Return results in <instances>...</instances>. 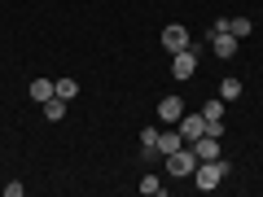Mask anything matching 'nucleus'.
<instances>
[{
  "label": "nucleus",
  "instance_id": "nucleus-1",
  "mask_svg": "<svg viewBox=\"0 0 263 197\" xmlns=\"http://www.w3.org/2000/svg\"><path fill=\"white\" fill-rule=\"evenodd\" d=\"M224 180H228V162H224V158H215V162H197V167H193V184L202 188V193L219 188Z\"/></svg>",
  "mask_w": 263,
  "mask_h": 197
},
{
  "label": "nucleus",
  "instance_id": "nucleus-16",
  "mask_svg": "<svg viewBox=\"0 0 263 197\" xmlns=\"http://www.w3.org/2000/svg\"><path fill=\"white\" fill-rule=\"evenodd\" d=\"M202 114H206V119H224V101H206Z\"/></svg>",
  "mask_w": 263,
  "mask_h": 197
},
{
  "label": "nucleus",
  "instance_id": "nucleus-12",
  "mask_svg": "<svg viewBox=\"0 0 263 197\" xmlns=\"http://www.w3.org/2000/svg\"><path fill=\"white\" fill-rule=\"evenodd\" d=\"M241 96V79H224L219 84V101H237Z\"/></svg>",
  "mask_w": 263,
  "mask_h": 197
},
{
  "label": "nucleus",
  "instance_id": "nucleus-2",
  "mask_svg": "<svg viewBox=\"0 0 263 197\" xmlns=\"http://www.w3.org/2000/svg\"><path fill=\"white\" fill-rule=\"evenodd\" d=\"M193 167H197V153L184 149V145L167 153V171H171V175H193Z\"/></svg>",
  "mask_w": 263,
  "mask_h": 197
},
{
  "label": "nucleus",
  "instance_id": "nucleus-3",
  "mask_svg": "<svg viewBox=\"0 0 263 197\" xmlns=\"http://www.w3.org/2000/svg\"><path fill=\"white\" fill-rule=\"evenodd\" d=\"M176 127H180V136H184V145H193L197 136H206V114H184Z\"/></svg>",
  "mask_w": 263,
  "mask_h": 197
},
{
  "label": "nucleus",
  "instance_id": "nucleus-13",
  "mask_svg": "<svg viewBox=\"0 0 263 197\" xmlns=\"http://www.w3.org/2000/svg\"><path fill=\"white\" fill-rule=\"evenodd\" d=\"M31 96H35V101L44 105L48 96H53V79H35V84H31Z\"/></svg>",
  "mask_w": 263,
  "mask_h": 197
},
{
  "label": "nucleus",
  "instance_id": "nucleus-17",
  "mask_svg": "<svg viewBox=\"0 0 263 197\" xmlns=\"http://www.w3.org/2000/svg\"><path fill=\"white\" fill-rule=\"evenodd\" d=\"M224 131V119H206V136H219Z\"/></svg>",
  "mask_w": 263,
  "mask_h": 197
},
{
  "label": "nucleus",
  "instance_id": "nucleus-4",
  "mask_svg": "<svg viewBox=\"0 0 263 197\" xmlns=\"http://www.w3.org/2000/svg\"><path fill=\"white\" fill-rule=\"evenodd\" d=\"M176 62H171V75L176 79H193L197 75V57H193V48H180V53H171Z\"/></svg>",
  "mask_w": 263,
  "mask_h": 197
},
{
  "label": "nucleus",
  "instance_id": "nucleus-8",
  "mask_svg": "<svg viewBox=\"0 0 263 197\" xmlns=\"http://www.w3.org/2000/svg\"><path fill=\"white\" fill-rule=\"evenodd\" d=\"M211 44H215V57H224V62L237 53V35L233 31H211Z\"/></svg>",
  "mask_w": 263,
  "mask_h": 197
},
{
  "label": "nucleus",
  "instance_id": "nucleus-14",
  "mask_svg": "<svg viewBox=\"0 0 263 197\" xmlns=\"http://www.w3.org/2000/svg\"><path fill=\"white\" fill-rule=\"evenodd\" d=\"M228 31H233L237 40H246V35L254 31V22H250V18H228Z\"/></svg>",
  "mask_w": 263,
  "mask_h": 197
},
{
  "label": "nucleus",
  "instance_id": "nucleus-15",
  "mask_svg": "<svg viewBox=\"0 0 263 197\" xmlns=\"http://www.w3.org/2000/svg\"><path fill=\"white\" fill-rule=\"evenodd\" d=\"M141 193H145V197H158V193H162V180H158V175H145V180H141Z\"/></svg>",
  "mask_w": 263,
  "mask_h": 197
},
{
  "label": "nucleus",
  "instance_id": "nucleus-6",
  "mask_svg": "<svg viewBox=\"0 0 263 197\" xmlns=\"http://www.w3.org/2000/svg\"><path fill=\"white\" fill-rule=\"evenodd\" d=\"M162 48H167V53H180V48H189V31L180 27V22L162 27Z\"/></svg>",
  "mask_w": 263,
  "mask_h": 197
},
{
  "label": "nucleus",
  "instance_id": "nucleus-10",
  "mask_svg": "<svg viewBox=\"0 0 263 197\" xmlns=\"http://www.w3.org/2000/svg\"><path fill=\"white\" fill-rule=\"evenodd\" d=\"M62 114H66V101L53 92V96L44 101V119H48V123H62Z\"/></svg>",
  "mask_w": 263,
  "mask_h": 197
},
{
  "label": "nucleus",
  "instance_id": "nucleus-7",
  "mask_svg": "<svg viewBox=\"0 0 263 197\" xmlns=\"http://www.w3.org/2000/svg\"><path fill=\"white\" fill-rule=\"evenodd\" d=\"M189 149L197 153V162H215V158H219V136H197Z\"/></svg>",
  "mask_w": 263,
  "mask_h": 197
},
{
  "label": "nucleus",
  "instance_id": "nucleus-5",
  "mask_svg": "<svg viewBox=\"0 0 263 197\" xmlns=\"http://www.w3.org/2000/svg\"><path fill=\"white\" fill-rule=\"evenodd\" d=\"M158 119L167 123V127H176V123L184 119V101H180V96H162L158 101Z\"/></svg>",
  "mask_w": 263,
  "mask_h": 197
},
{
  "label": "nucleus",
  "instance_id": "nucleus-9",
  "mask_svg": "<svg viewBox=\"0 0 263 197\" xmlns=\"http://www.w3.org/2000/svg\"><path fill=\"white\" fill-rule=\"evenodd\" d=\"M184 145V136H180V127H167V131H158V153L167 158L171 149H180Z\"/></svg>",
  "mask_w": 263,
  "mask_h": 197
},
{
  "label": "nucleus",
  "instance_id": "nucleus-11",
  "mask_svg": "<svg viewBox=\"0 0 263 197\" xmlns=\"http://www.w3.org/2000/svg\"><path fill=\"white\" fill-rule=\"evenodd\" d=\"M53 92L62 96V101H70V96H79V84L75 79H53Z\"/></svg>",
  "mask_w": 263,
  "mask_h": 197
}]
</instances>
